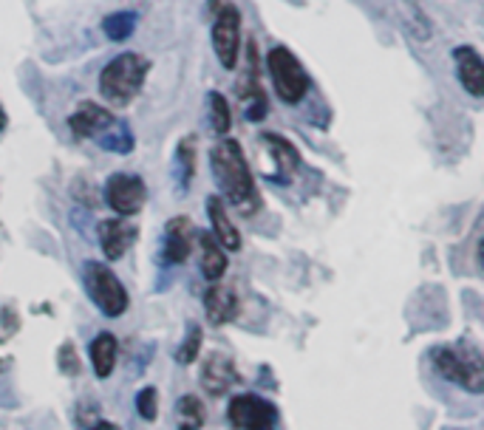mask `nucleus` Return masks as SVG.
<instances>
[{
  "label": "nucleus",
  "mask_w": 484,
  "mask_h": 430,
  "mask_svg": "<svg viewBox=\"0 0 484 430\" xmlns=\"http://www.w3.org/2000/svg\"><path fill=\"white\" fill-rule=\"evenodd\" d=\"M204 315L212 326H227L238 315V298L236 291L224 283H212L204 291Z\"/></svg>",
  "instance_id": "obj_14"
},
{
  "label": "nucleus",
  "mask_w": 484,
  "mask_h": 430,
  "mask_svg": "<svg viewBox=\"0 0 484 430\" xmlns=\"http://www.w3.org/2000/svg\"><path fill=\"white\" fill-rule=\"evenodd\" d=\"M137 414L145 419V422H157L159 417V390L157 388H142L137 394Z\"/></svg>",
  "instance_id": "obj_25"
},
{
  "label": "nucleus",
  "mask_w": 484,
  "mask_h": 430,
  "mask_svg": "<svg viewBox=\"0 0 484 430\" xmlns=\"http://www.w3.org/2000/svg\"><path fill=\"white\" fill-rule=\"evenodd\" d=\"M453 63L459 85L468 91L476 100H484V60L473 46H456L453 49Z\"/></svg>",
  "instance_id": "obj_13"
},
{
  "label": "nucleus",
  "mask_w": 484,
  "mask_h": 430,
  "mask_svg": "<svg viewBox=\"0 0 484 430\" xmlns=\"http://www.w3.org/2000/svg\"><path fill=\"white\" fill-rule=\"evenodd\" d=\"M176 173H179L182 190H187V184L193 182V175H196V139H193V136H187V139L179 142V150H176Z\"/></svg>",
  "instance_id": "obj_23"
},
{
  "label": "nucleus",
  "mask_w": 484,
  "mask_h": 430,
  "mask_svg": "<svg viewBox=\"0 0 484 430\" xmlns=\"http://www.w3.org/2000/svg\"><path fill=\"white\" fill-rule=\"evenodd\" d=\"M207 111H210V128H212V133L227 136L229 128H232V111H229L227 96L219 94V91H210L207 94Z\"/></svg>",
  "instance_id": "obj_21"
},
{
  "label": "nucleus",
  "mask_w": 484,
  "mask_h": 430,
  "mask_svg": "<svg viewBox=\"0 0 484 430\" xmlns=\"http://www.w3.org/2000/svg\"><path fill=\"white\" fill-rule=\"evenodd\" d=\"M179 414H182V419H187L190 427H199V425H204V419H207V410H204L202 399H199V397H193V394L182 397V402H179Z\"/></svg>",
  "instance_id": "obj_26"
},
{
  "label": "nucleus",
  "mask_w": 484,
  "mask_h": 430,
  "mask_svg": "<svg viewBox=\"0 0 484 430\" xmlns=\"http://www.w3.org/2000/svg\"><path fill=\"white\" fill-rule=\"evenodd\" d=\"M148 71H150V60H145V57L137 51H125L120 57H113V60L100 71L103 100L116 108L130 105L139 96V91L145 88Z\"/></svg>",
  "instance_id": "obj_2"
},
{
  "label": "nucleus",
  "mask_w": 484,
  "mask_h": 430,
  "mask_svg": "<svg viewBox=\"0 0 484 430\" xmlns=\"http://www.w3.org/2000/svg\"><path fill=\"white\" fill-rule=\"evenodd\" d=\"M212 49H216L219 63L227 71L238 66V57H241V12H238V6L224 4L216 12V21H212Z\"/></svg>",
  "instance_id": "obj_7"
},
{
  "label": "nucleus",
  "mask_w": 484,
  "mask_h": 430,
  "mask_svg": "<svg viewBox=\"0 0 484 430\" xmlns=\"http://www.w3.org/2000/svg\"><path fill=\"white\" fill-rule=\"evenodd\" d=\"M6 365H9V357L4 354V345H0V371H4Z\"/></svg>",
  "instance_id": "obj_32"
},
{
  "label": "nucleus",
  "mask_w": 484,
  "mask_h": 430,
  "mask_svg": "<svg viewBox=\"0 0 484 430\" xmlns=\"http://www.w3.org/2000/svg\"><path fill=\"white\" fill-rule=\"evenodd\" d=\"M210 167L224 202L236 207L241 215H255L261 207V193L255 187V175L249 170L244 148L236 139H224L210 150Z\"/></svg>",
  "instance_id": "obj_1"
},
{
  "label": "nucleus",
  "mask_w": 484,
  "mask_h": 430,
  "mask_svg": "<svg viewBox=\"0 0 484 430\" xmlns=\"http://www.w3.org/2000/svg\"><path fill=\"white\" fill-rule=\"evenodd\" d=\"M202 345H204V337H202V328L196 323H190L187 326V337L182 340L179 351H176V360L182 365H190V363H196L199 354H202Z\"/></svg>",
  "instance_id": "obj_24"
},
{
  "label": "nucleus",
  "mask_w": 484,
  "mask_h": 430,
  "mask_svg": "<svg viewBox=\"0 0 484 430\" xmlns=\"http://www.w3.org/2000/svg\"><path fill=\"white\" fill-rule=\"evenodd\" d=\"M434 365L444 377L471 394H484V357L471 343H453L434 351Z\"/></svg>",
  "instance_id": "obj_3"
},
{
  "label": "nucleus",
  "mask_w": 484,
  "mask_h": 430,
  "mask_svg": "<svg viewBox=\"0 0 484 430\" xmlns=\"http://www.w3.org/2000/svg\"><path fill=\"white\" fill-rule=\"evenodd\" d=\"M266 113H269V103H266L264 88L255 91V94H249L246 100H244V116H246L249 122H261V120H266Z\"/></svg>",
  "instance_id": "obj_27"
},
{
  "label": "nucleus",
  "mask_w": 484,
  "mask_h": 430,
  "mask_svg": "<svg viewBox=\"0 0 484 430\" xmlns=\"http://www.w3.org/2000/svg\"><path fill=\"white\" fill-rule=\"evenodd\" d=\"M88 354H91V365H94V374L100 380H108L116 368V357H120V343H116L113 335L103 331L96 335L88 345Z\"/></svg>",
  "instance_id": "obj_16"
},
{
  "label": "nucleus",
  "mask_w": 484,
  "mask_h": 430,
  "mask_svg": "<svg viewBox=\"0 0 484 430\" xmlns=\"http://www.w3.org/2000/svg\"><path fill=\"white\" fill-rule=\"evenodd\" d=\"M113 113L108 108H103L100 103L83 100L74 108V113L68 116V130L76 136V139H100V136L113 125Z\"/></svg>",
  "instance_id": "obj_10"
},
{
  "label": "nucleus",
  "mask_w": 484,
  "mask_h": 430,
  "mask_svg": "<svg viewBox=\"0 0 484 430\" xmlns=\"http://www.w3.org/2000/svg\"><path fill=\"white\" fill-rule=\"evenodd\" d=\"M137 23H139V14L130 12V9H122V12H113V14L105 17L103 31H105L108 40L122 43V40H128L133 31H137Z\"/></svg>",
  "instance_id": "obj_19"
},
{
  "label": "nucleus",
  "mask_w": 484,
  "mask_h": 430,
  "mask_svg": "<svg viewBox=\"0 0 484 430\" xmlns=\"http://www.w3.org/2000/svg\"><path fill=\"white\" fill-rule=\"evenodd\" d=\"M85 289L94 306L100 309L105 318H122L130 306L122 281L113 275V269L108 264H100V261L85 264Z\"/></svg>",
  "instance_id": "obj_5"
},
{
  "label": "nucleus",
  "mask_w": 484,
  "mask_h": 430,
  "mask_svg": "<svg viewBox=\"0 0 484 430\" xmlns=\"http://www.w3.org/2000/svg\"><path fill=\"white\" fill-rule=\"evenodd\" d=\"M261 139H264L266 150L273 153V159H275L278 170H283V173H295V170L300 167V153H298V148H295L292 142H289V139H283L281 133L264 130V133H261Z\"/></svg>",
  "instance_id": "obj_18"
},
{
  "label": "nucleus",
  "mask_w": 484,
  "mask_h": 430,
  "mask_svg": "<svg viewBox=\"0 0 484 430\" xmlns=\"http://www.w3.org/2000/svg\"><path fill=\"white\" fill-rule=\"evenodd\" d=\"M100 145H103V150H108V153L128 156L133 148H137V139H133V130H130L128 122H113V125L100 136Z\"/></svg>",
  "instance_id": "obj_20"
},
{
  "label": "nucleus",
  "mask_w": 484,
  "mask_h": 430,
  "mask_svg": "<svg viewBox=\"0 0 484 430\" xmlns=\"http://www.w3.org/2000/svg\"><path fill=\"white\" fill-rule=\"evenodd\" d=\"M199 232L193 227V221L187 215H176V219H170L167 227H165V241H162V261L167 266H176V264H184L190 258V249L196 244Z\"/></svg>",
  "instance_id": "obj_9"
},
{
  "label": "nucleus",
  "mask_w": 484,
  "mask_h": 430,
  "mask_svg": "<svg viewBox=\"0 0 484 430\" xmlns=\"http://www.w3.org/2000/svg\"><path fill=\"white\" fill-rule=\"evenodd\" d=\"M57 363H60V371H63L66 377H76V374H80V360H76V351H74L71 343H66V345L60 348V357H57Z\"/></svg>",
  "instance_id": "obj_28"
},
{
  "label": "nucleus",
  "mask_w": 484,
  "mask_h": 430,
  "mask_svg": "<svg viewBox=\"0 0 484 430\" xmlns=\"http://www.w3.org/2000/svg\"><path fill=\"white\" fill-rule=\"evenodd\" d=\"M100 422V408L91 405V402H83L80 408H76V425H83V427H91Z\"/></svg>",
  "instance_id": "obj_29"
},
{
  "label": "nucleus",
  "mask_w": 484,
  "mask_h": 430,
  "mask_svg": "<svg viewBox=\"0 0 484 430\" xmlns=\"http://www.w3.org/2000/svg\"><path fill=\"white\" fill-rule=\"evenodd\" d=\"M227 419L236 430H275L278 408L258 394H238L227 405Z\"/></svg>",
  "instance_id": "obj_6"
},
{
  "label": "nucleus",
  "mask_w": 484,
  "mask_h": 430,
  "mask_svg": "<svg viewBox=\"0 0 484 430\" xmlns=\"http://www.w3.org/2000/svg\"><path fill=\"white\" fill-rule=\"evenodd\" d=\"M88 430H116V425H111V422H103V419H100L96 425H91Z\"/></svg>",
  "instance_id": "obj_30"
},
{
  "label": "nucleus",
  "mask_w": 484,
  "mask_h": 430,
  "mask_svg": "<svg viewBox=\"0 0 484 430\" xmlns=\"http://www.w3.org/2000/svg\"><path fill=\"white\" fill-rule=\"evenodd\" d=\"M4 128H6V113H4V108H0V133H4Z\"/></svg>",
  "instance_id": "obj_33"
},
{
  "label": "nucleus",
  "mask_w": 484,
  "mask_h": 430,
  "mask_svg": "<svg viewBox=\"0 0 484 430\" xmlns=\"http://www.w3.org/2000/svg\"><path fill=\"white\" fill-rule=\"evenodd\" d=\"M476 255H479V264H481V269H484V238L479 241V249H476Z\"/></svg>",
  "instance_id": "obj_31"
},
{
  "label": "nucleus",
  "mask_w": 484,
  "mask_h": 430,
  "mask_svg": "<svg viewBox=\"0 0 484 430\" xmlns=\"http://www.w3.org/2000/svg\"><path fill=\"white\" fill-rule=\"evenodd\" d=\"M402 17H405V26H408V31L417 37V40H431V34H434V23L428 21V14H425L414 0H402Z\"/></svg>",
  "instance_id": "obj_22"
},
{
  "label": "nucleus",
  "mask_w": 484,
  "mask_h": 430,
  "mask_svg": "<svg viewBox=\"0 0 484 430\" xmlns=\"http://www.w3.org/2000/svg\"><path fill=\"white\" fill-rule=\"evenodd\" d=\"M96 238H100V246H103V255L108 261H120L125 252L137 244L139 238V227L128 221V219H108L100 224V229H96Z\"/></svg>",
  "instance_id": "obj_11"
},
{
  "label": "nucleus",
  "mask_w": 484,
  "mask_h": 430,
  "mask_svg": "<svg viewBox=\"0 0 484 430\" xmlns=\"http://www.w3.org/2000/svg\"><path fill=\"white\" fill-rule=\"evenodd\" d=\"M103 193H105V204L116 215H122V219L137 215L145 207V202H148V187L142 182V175H133V173H113V175H108Z\"/></svg>",
  "instance_id": "obj_8"
},
{
  "label": "nucleus",
  "mask_w": 484,
  "mask_h": 430,
  "mask_svg": "<svg viewBox=\"0 0 484 430\" xmlns=\"http://www.w3.org/2000/svg\"><path fill=\"white\" fill-rule=\"evenodd\" d=\"M202 388L207 390L210 397H224L227 390L238 382V371H236V363H232L227 354L221 351H212L207 354L204 365H202Z\"/></svg>",
  "instance_id": "obj_12"
},
{
  "label": "nucleus",
  "mask_w": 484,
  "mask_h": 430,
  "mask_svg": "<svg viewBox=\"0 0 484 430\" xmlns=\"http://www.w3.org/2000/svg\"><path fill=\"white\" fill-rule=\"evenodd\" d=\"M207 215H210V224H212V236L216 241L227 249V252H238L241 249V232L238 227L232 224L227 204L221 195H210L207 199Z\"/></svg>",
  "instance_id": "obj_15"
},
{
  "label": "nucleus",
  "mask_w": 484,
  "mask_h": 430,
  "mask_svg": "<svg viewBox=\"0 0 484 430\" xmlns=\"http://www.w3.org/2000/svg\"><path fill=\"white\" fill-rule=\"evenodd\" d=\"M199 249H202V275L210 283H219L224 278L227 266H229L227 249L216 241L212 232H204V236H199Z\"/></svg>",
  "instance_id": "obj_17"
},
{
  "label": "nucleus",
  "mask_w": 484,
  "mask_h": 430,
  "mask_svg": "<svg viewBox=\"0 0 484 430\" xmlns=\"http://www.w3.org/2000/svg\"><path fill=\"white\" fill-rule=\"evenodd\" d=\"M266 71H269V80H273V88H275L278 100L283 105H300L303 103V96L309 94V74L300 66L298 57L286 46L269 49Z\"/></svg>",
  "instance_id": "obj_4"
},
{
  "label": "nucleus",
  "mask_w": 484,
  "mask_h": 430,
  "mask_svg": "<svg viewBox=\"0 0 484 430\" xmlns=\"http://www.w3.org/2000/svg\"><path fill=\"white\" fill-rule=\"evenodd\" d=\"M182 430H199V427H190V425H182Z\"/></svg>",
  "instance_id": "obj_34"
}]
</instances>
